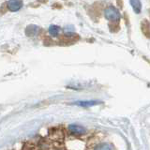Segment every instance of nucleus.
I'll return each mask as SVG.
<instances>
[{
    "instance_id": "f257e3e1",
    "label": "nucleus",
    "mask_w": 150,
    "mask_h": 150,
    "mask_svg": "<svg viewBox=\"0 0 150 150\" xmlns=\"http://www.w3.org/2000/svg\"><path fill=\"white\" fill-rule=\"evenodd\" d=\"M104 16L107 20H109L111 22H118L121 18L120 12L116 8L110 6L105 8L104 11Z\"/></svg>"
},
{
    "instance_id": "f03ea898",
    "label": "nucleus",
    "mask_w": 150,
    "mask_h": 150,
    "mask_svg": "<svg viewBox=\"0 0 150 150\" xmlns=\"http://www.w3.org/2000/svg\"><path fill=\"white\" fill-rule=\"evenodd\" d=\"M23 1L22 0H8L7 3L8 8L11 11H18L23 8Z\"/></svg>"
},
{
    "instance_id": "7ed1b4c3",
    "label": "nucleus",
    "mask_w": 150,
    "mask_h": 150,
    "mask_svg": "<svg viewBox=\"0 0 150 150\" xmlns=\"http://www.w3.org/2000/svg\"><path fill=\"white\" fill-rule=\"evenodd\" d=\"M69 131L73 135H83L86 133V129L83 128V127H81L79 125H74L71 124L69 126L68 128Z\"/></svg>"
},
{
    "instance_id": "20e7f679",
    "label": "nucleus",
    "mask_w": 150,
    "mask_h": 150,
    "mask_svg": "<svg viewBox=\"0 0 150 150\" xmlns=\"http://www.w3.org/2000/svg\"><path fill=\"white\" fill-rule=\"evenodd\" d=\"M101 101L98 100H78V101H74L72 102L73 105H77L80 107H91V106H95L98 104H100Z\"/></svg>"
},
{
    "instance_id": "39448f33",
    "label": "nucleus",
    "mask_w": 150,
    "mask_h": 150,
    "mask_svg": "<svg viewBox=\"0 0 150 150\" xmlns=\"http://www.w3.org/2000/svg\"><path fill=\"white\" fill-rule=\"evenodd\" d=\"M40 31V27L36 25H30L26 27L25 34L27 37H35Z\"/></svg>"
},
{
    "instance_id": "423d86ee",
    "label": "nucleus",
    "mask_w": 150,
    "mask_h": 150,
    "mask_svg": "<svg viewBox=\"0 0 150 150\" xmlns=\"http://www.w3.org/2000/svg\"><path fill=\"white\" fill-rule=\"evenodd\" d=\"M129 3L135 13L138 14L141 12V11H142V3H141L140 0H129Z\"/></svg>"
},
{
    "instance_id": "0eeeda50",
    "label": "nucleus",
    "mask_w": 150,
    "mask_h": 150,
    "mask_svg": "<svg viewBox=\"0 0 150 150\" xmlns=\"http://www.w3.org/2000/svg\"><path fill=\"white\" fill-rule=\"evenodd\" d=\"M60 30H61V28H60L59 26H57V25H50V26H49V29H48L49 34H50L52 37H54V38L58 36Z\"/></svg>"
},
{
    "instance_id": "6e6552de",
    "label": "nucleus",
    "mask_w": 150,
    "mask_h": 150,
    "mask_svg": "<svg viewBox=\"0 0 150 150\" xmlns=\"http://www.w3.org/2000/svg\"><path fill=\"white\" fill-rule=\"evenodd\" d=\"M96 149H114L115 147L109 144H100L95 147Z\"/></svg>"
}]
</instances>
